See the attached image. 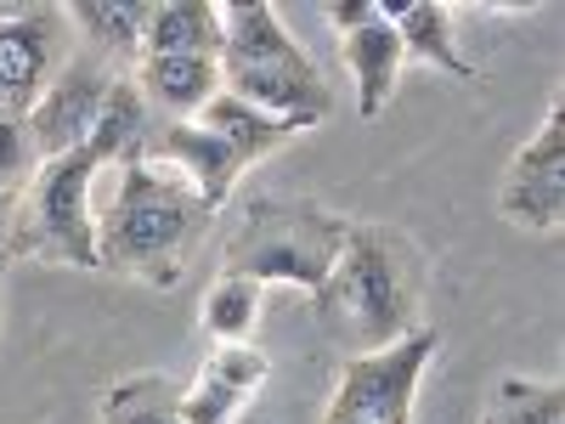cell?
I'll use <instances>...</instances> for the list:
<instances>
[{"label": "cell", "instance_id": "6da1fadb", "mask_svg": "<svg viewBox=\"0 0 565 424\" xmlns=\"http://www.w3.org/2000/svg\"><path fill=\"white\" fill-rule=\"evenodd\" d=\"M424 295H430L424 250L407 232L367 221V226H351L334 272L322 277V289L311 300L328 340L345 346V357H362L413 335L424 322Z\"/></svg>", "mask_w": 565, "mask_h": 424}, {"label": "cell", "instance_id": "7a4b0ae2", "mask_svg": "<svg viewBox=\"0 0 565 424\" xmlns=\"http://www.w3.org/2000/svg\"><path fill=\"white\" fill-rule=\"evenodd\" d=\"M210 221L215 210L175 170L153 159L119 165V193L97 215V266L114 277H141L153 289H175Z\"/></svg>", "mask_w": 565, "mask_h": 424}, {"label": "cell", "instance_id": "3957f363", "mask_svg": "<svg viewBox=\"0 0 565 424\" xmlns=\"http://www.w3.org/2000/svg\"><path fill=\"white\" fill-rule=\"evenodd\" d=\"M351 239V221L328 210L322 199H289V193H255L238 210V226L221 244V272L249 283H289V289L317 295L322 277L334 272L340 250Z\"/></svg>", "mask_w": 565, "mask_h": 424}, {"label": "cell", "instance_id": "277c9868", "mask_svg": "<svg viewBox=\"0 0 565 424\" xmlns=\"http://www.w3.org/2000/svg\"><path fill=\"white\" fill-rule=\"evenodd\" d=\"M97 176H103V165L90 148L34 165V176L23 181V199H18L7 255L74 266V272H103L97 266V210H90Z\"/></svg>", "mask_w": 565, "mask_h": 424}, {"label": "cell", "instance_id": "5b68a950", "mask_svg": "<svg viewBox=\"0 0 565 424\" xmlns=\"http://www.w3.org/2000/svg\"><path fill=\"white\" fill-rule=\"evenodd\" d=\"M441 357V328L418 322L413 335H402L396 346L345 357L340 385L328 396V424H413L418 407V385L424 368Z\"/></svg>", "mask_w": 565, "mask_h": 424}, {"label": "cell", "instance_id": "8992f818", "mask_svg": "<svg viewBox=\"0 0 565 424\" xmlns=\"http://www.w3.org/2000/svg\"><path fill=\"white\" fill-rule=\"evenodd\" d=\"M74 57V23L57 7H0V108L23 119Z\"/></svg>", "mask_w": 565, "mask_h": 424}, {"label": "cell", "instance_id": "52a82bcc", "mask_svg": "<svg viewBox=\"0 0 565 424\" xmlns=\"http://www.w3.org/2000/svg\"><path fill=\"white\" fill-rule=\"evenodd\" d=\"M108 63L97 52H74L63 63V74L40 91V103L23 114V130H29V148L34 159H63V153H79L90 141V125L103 114V97H108Z\"/></svg>", "mask_w": 565, "mask_h": 424}, {"label": "cell", "instance_id": "ba28073f", "mask_svg": "<svg viewBox=\"0 0 565 424\" xmlns=\"http://www.w3.org/2000/svg\"><path fill=\"white\" fill-rule=\"evenodd\" d=\"M148 159L175 170L210 210H221L232 199V187H238V176H244L238 153H232L221 136H210L204 125H193V119H164V130L148 141Z\"/></svg>", "mask_w": 565, "mask_h": 424}, {"label": "cell", "instance_id": "9c48e42d", "mask_svg": "<svg viewBox=\"0 0 565 424\" xmlns=\"http://www.w3.org/2000/svg\"><path fill=\"white\" fill-rule=\"evenodd\" d=\"M340 57H345L351 85H356V114H362V119H380V114L391 108V97H396L402 68H407L391 18L373 12L367 23L345 29V34H340Z\"/></svg>", "mask_w": 565, "mask_h": 424}, {"label": "cell", "instance_id": "30bf717a", "mask_svg": "<svg viewBox=\"0 0 565 424\" xmlns=\"http://www.w3.org/2000/svg\"><path fill=\"white\" fill-rule=\"evenodd\" d=\"M130 85L148 108H164L170 119H199V108L221 91L215 57H136Z\"/></svg>", "mask_w": 565, "mask_h": 424}, {"label": "cell", "instance_id": "8fae6325", "mask_svg": "<svg viewBox=\"0 0 565 424\" xmlns=\"http://www.w3.org/2000/svg\"><path fill=\"white\" fill-rule=\"evenodd\" d=\"M193 125H204L210 136H221L232 153H238V165L249 170V165H260V159H271L282 141H295V136H306V125H295V119H277V114H260L255 103H244V97H232V91H215V97L199 108V119Z\"/></svg>", "mask_w": 565, "mask_h": 424}, {"label": "cell", "instance_id": "7c38bea8", "mask_svg": "<svg viewBox=\"0 0 565 424\" xmlns=\"http://www.w3.org/2000/svg\"><path fill=\"white\" fill-rule=\"evenodd\" d=\"M380 12L391 18V29L402 40V57H418V63H430V68H441L452 80H481L476 63L458 52V34H452V12L447 7H436V0H402V7H396V0H391V7H380Z\"/></svg>", "mask_w": 565, "mask_h": 424}, {"label": "cell", "instance_id": "4fadbf2b", "mask_svg": "<svg viewBox=\"0 0 565 424\" xmlns=\"http://www.w3.org/2000/svg\"><path fill=\"white\" fill-rule=\"evenodd\" d=\"M148 141H153L148 103H141V91L130 85V74H114L108 97H103V114H97V125H90V141H85V148L97 153L103 170H119V165L148 159Z\"/></svg>", "mask_w": 565, "mask_h": 424}, {"label": "cell", "instance_id": "5bb4252c", "mask_svg": "<svg viewBox=\"0 0 565 424\" xmlns=\"http://www.w3.org/2000/svg\"><path fill=\"white\" fill-rule=\"evenodd\" d=\"M221 45H226L221 7H204V0L148 7V29H141V57H221Z\"/></svg>", "mask_w": 565, "mask_h": 424}, {"label": "cell", "instance_id": "9a60e30c", "mask_svg": "<svg viewBox=\"0 0 565 424\" xmlns=\"http://www.w3.org/2000/svg\"><path fill=\"white\" fill-rule=\"evenodd\" d=\"M498 215L514 232H537V239H554L565 226V170H514L498 187Z\"/></svg>", "mask_w": 565, "mask_h": 424}, {"label": "cell", "instance_id": "2e32d148", "mask_svg": "<svg viewBox=\"0 0 565 424\" xmlns=\"http://www.w3.org/2000/svg\"><path fill=\"white\" fill-rule=\"evenodd\" d=\"M68 23L79 29L85 52L108 57H141V29H148V7H119V0H79L68 7Z\"/></svg>", "mask_w": 565, "mask_h": 424}, {"label": "cell", "instance_id": "e0dca14e", "mask_svg": "<svg viewBox=\"0 0 565 424\" xmlns=\"http://www.w3.org/2000/svg\"><path fill=\"white\" fill-rule=\"evenodd\" d=\"M260 306H266V289L249 277H215L210 283V295L199 306V322H204V335L215 346H244L255 335V322H260Z\"/></svg>", "mask_w": 565, "mask_h": 424}, {"label": "cell", "instance_id": "ac0fdd59", "mask_svg": "<svg viewBox=\"0 0 565 424\" xmlns=\"http://www.w3.org/2000/svg\"><path fill=\"white\" fill-rule=\"evenodd\" d=\"M481 424H565V391H559L554 380L503 373Z\"/></svg>", "mask_w": 565, "mask_h": 424}, {"label": "cell", "instance_id": "d6986e66", "mask_svg": "<svg viewBox=\"0 0 565 424\" xmlns=\"http://www.w3.org/2000/svg\"><path fill=\"white\" fill-rule=\"evenodd\" d=\"M103 424H181L175 418V391L164 380H125L103 396Z\"/></svg>", "mask_w": 565, "mask_h": 424}, {"label": "cell", "instance_id": "ffe728a7", "mask_svg": "<svg viewBox=\"0 0 565 424\" xmlns=\"http://www.w3.org/2000/svg\"><path fill=\"white\" fill-rule=\"evenodd\" d=\"M199 373H210L215 385H226L232 396H244V402H249V396L271 380V362H266V351H260V346H249V340H244V346H215V351H210V362H204Z\"/></svg>", "mask_w": 565, "mask_h": 424}, {"label": "cell", "instance_id": "44dd1931", "mask_svg": "<svg viewBox=\"0 0 565 424\" xmlns=\"http://www.w3.org/2000/svg\"><path fill=\"white\" fill-rule=\"evenodd\" d=\"M244 407H249V402L232 396L226 385H215L210 373H199L193 385L175 391V418H181V424H238Z\"/></svg>", "mask_w": 565, "mask_h": 424}, {"label": "cell", "instance_id": "7402d4cb", "mask_svg": "<svg viewBox=\"0 0 565 424\" xmlns=\"http://www.w3.org/2000/svg\"><path fill=\"white\" fill-rule=\"evenodd\" d=\"M514 170H565V103H559V91L548 97V114H543L537 136L514 153Z\"/></svg>", "mask_w": 565, "mask_h": 424}, {"label": "cell", "instance_id": "603a6c76", "mask_svg": "<svg viewBox=\"0 0 565 424\" xmlns=\"http://www.w3.org/2000/svg\"><path fill=\"white\" fill-rule=\"evenodd\" d=\"M34 148H29V130H23V119H12V114H0V181H12V187H23L29 176H34Z\"/></svg>", "mask_w": 565, "mask_h": 424}, {"label": "cell", "instance_id": "cb8c5ba5", "mask_svg": "<svg viewBox=\"0 0 565 424\" xmlns=\"http://www.w3.org/2000/svg\"><path fill=\"white\" fill-rule=\"evenodd\" d=\"M373 12H380V0H351V7H328V23H334V34H345V29L367 23Z\"/></svg>", "mask_w": 565, "mask_h": 424}, {"label": "cell", "instance_id": "d4e9b609", "mask_svg": "<svg viewBox=\"0 0 565 424\" xmlns=\"http://www.w3.org/2000/svg\"><path fill=\"white\" fill-rule=\"evenodd\" d=\"M18 199H23V187L0 181V250H7V239H12V221H18Z\"/></svg>", "mask_w": 565, "mask_h": 424}, {"label": "cell", "instance_id": "484cf974", "mask_svg": "<svg viewBox=\"0 0 565 424\" xmlns=\"http://www.w3.org/2000/svg\"><path fill=\"white\" fill-rule=\"evenodd\" d=\"M0 114H7V108H0Z\"/></svg>", "mask_w": 565, "mask_h": 424}, {"label": "cell", "instance_id": "4316f807", "mask_svg": "<svg viewBox=\"0 0 565 424\" xmlns=\"http://www.w3.org/2000/svg\"><path fill=\"white\" fill-rule=\"evenodd\" d=\"M322 424H328V418H322Z\"/></svg>", "mask_w": 565, "mask_h": 424}]
</instances>
